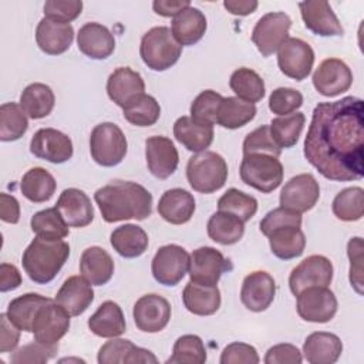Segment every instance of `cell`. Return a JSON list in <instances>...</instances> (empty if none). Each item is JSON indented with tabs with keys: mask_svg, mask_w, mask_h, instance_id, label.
<instances>
[{
	"mask_svg": "<svg viewBox=\"0 0 364 364\" xmlns=\"http://www.w3.org/2000/svg\"><path fill=\"white\" fill-rule=\"evenodd\" d=\"M58 351V344H43L40 341H33L30 344H26L20 348H17L11 357V364H43L51 360Z\"/></svg>",
	"mask_w": 364,
	"mask_h": 364,
	"instance_id": "816d5d0a",
	"label": "cell"
},
{
	"mask_svg": "<svg viewBox=\"0 0 364 364\" xmlns=\"http://www.w3.org/2000/svg\"><path fill=\"white\" fill-rule=\"evenodd\" d=\"M230 269V262L218 249L202 246L192 252L188 273L195 283L216 286L222 274Z\"/></svg>",
	"mask_w": 364,
	"mask_h": 364,
	"instance_id": "4fadbf2b",
	"label": "cell"
},
{
	"mask_svg": "<svg viewBox=\"0 0 364 364\" xmlns=\"http://www.w3.org/2000/svg\"><path fill=\"white\" fill-rule=\"evenodd\" d=\"M122 115L131 125L151 127L159 119L161 107L152 95L144 92L122 108Z\"/></svg>",
	"mask_w": 364,
	"mask_h": 364,
	"instance_id": "ee69618b",
	"label": "cell"
},
{
	"mask_svg": "<svg viewBox=\"0 0 364 364\" xmlns=\"http://www.w3.org/2000/svg\"><path fill=\"white\" fill-rule=\"evenodd\" d=\"M70 256V245L63 239L36 236L26 247L21 264L30 280L37 284L50 283Z\"/></svg>",
	"mask_w": 364,
	"mask_h": 364,
	"instance_id": "3957f363",
	"label": "cell"
},
{
	"mask_svg": "<svg viewBox=\"0 0 364 364\" xmlns=\"http://www.w3.org/2000/svg\"><path fill=\"white\" fill-rule=\"evenodd\" d=\"M109 242L119 256L134 259L145 253L149 239L146 232L141 226L134 223H125L112 230Z\"/></svg>",
	"mask_w": 364,
	"mask_h": 364,
	"instance_id": "e575fe53",
	"label": "cell"
},
{
	"mask_svg": "<svg viewBox=\"0 0 364 364\" xmlns=\"http://www.w3.org/2000/svg\"><path fill=\"white\" fill-rule=\"evenodd\" d=\"M296 297L297 314L304 321L328 323L336 316L338 309V301L328 287H307Z\"/></svg>",
	"mask_w": 364,
	"mask_h": 364,
	"instance_id": "30bf717a",
	"label": "cell"
},
{
	"mask_svg": "<svg viewBox=\"0 0 364 364\" xmlns=\"http://www.w3.org/2000/svg\"><path fill=\"white\" fill-rule=\"evenodd\" d=\"M311 80L318 94L331 98L350 90L353 73L343 60L326 58L318 64Z\"/></svg>",
	"mask_w": 364,
	"mask_h": 364,
	"instance_id": "2e32d148",
	"label": "cell"
},
{
	"mask_svg": "<svg viewBox=\"0 0 364 364\" xmlns=\"http://www.w3.org/2000/svg\"><path fill=\"white\" fill-rule=\"evenodd\" d=\"M334 216L343 222L360 220L364 215V191L360 186H351L340 191L331 203Z\"/></svg>",
	"mask_w": 364,
	"mask_h": 364,
	"instance_id": "7bdbcfd3",
	"label": "cell"
},
{
	"mask_svg": "<svg viewBox=\"0 0 364 364\" xmlns=\"http://www.w3.org/2000/svg\"><path fill=\"white\" fill-rule=\"evenodd\" d=\"M229 87L237 98L252 104L259 102L266 94L263 78L256 71L246 67L237 68L232 73Z\"/></svg>",
	"mask_w": 364,
	"mask_h": 364,
	"instance_id": "60d3db41",
	"label": "cell"
},
{
	"mask_svg": "<svg viewBox=\"0 0 364 364\" xmlns=\"http://www.w3.org/2000/svg\"><path fill=\"white\" fill-rule=\"evenodd\" d=\"M263 361L266 364H300L303 361V355L296 346L282 343L270 347L266 351Z\"/></svg>",
	"mask_w": 364,
	"mask_h": 364,
	"instance_id": "91938a15",
	"label": "cell"
},
{
	"mask_svg": "<svg viewBox=\"0 0 364 364\" xmlns=\"http://www.w3.org/2000/svg\"><path fill=\"white\" fill-rule=\"evenodd\" d=\"M21 284V274L14 264L1 263L0 264V290L10 291Z\"/></svg>",
	"mask_w": 364,
	"mask_h": 364,
	"instance_id": "be15d7a7",
	"label": "cell"
},
{
	"mask_svg": "<svg viewBox=\"0 0 364 364\" xmlns=\"http://www.w3.org/2000/svg\"><path fill=\"white\" fill-rule=\"evenodd\" d=\"M94 199L107 223L128 219L144 220L152 213L151 192L131 181H112L97 189Z\"/></svg>",
	"mask_w": 364,
	"mask_h": 364,
	"instance_id": "7a4b0ae2",
	"label": "cell"
},
{
	"mask_svg": "<svg viewBox=\"0 0 364 364\" xmlns=\"http://www.w3.org/2000/svg\"><path fill=\"white\" fill-rule=\"evenodd\" d=\"M206 361V348L202 338L196 334L181 336L172 348L168 364H203Z\"/></svg>",
	"mask_w": 364,
	"mask_h": 364,
	"instance_id": "c3c4849f",
	"label": "cell"
},
{
	"mask_svg": "<svg viewBox=\"0 0 364 364\" xmlns=\"http://www.w3.org/2000/svg\"><path fill=\"white\" fill-rule=\"evenodd\" d=\"M206 27L205 14L199 9L189 6L173 17L171 31L181 46H193L205 36Z\"/></svg>",
	"mask_w": 364,
	"mask_h": 364,
	"instance_id": "1f68e13d",
	"label": "cell"
},
{
	"mask_svg": "<svg viewBox=\"0 0 364 364\" xmlns=\"http://www.w3.org/2000/svg\"><path fill=\"white\" fill-rule=\"evenodd\" d=\"M303 105V95L300 91L289 87L276 88L269 97V109L282 117L296 112Z\"/></svg>",
	"mask_w": 364,
	"mask_h": 364,
	"instance_id": "f5cc1de1",
	"label": "cell"
},
{
	"mask_svg": "<svg viewBox=\"0 0 364 364\" xmlns=\"http://www.w3.org/2000/svg\"><path fill=\"white\" fill-rule=\"evenodd\" d=\"M74 40V28L70 23H63L43 17L36 28V41L38 48L48 55L65 53Z\"/></svg>",
	"mask_w": 364,
	"mask_h": 364,
	"instance_id": "603a6c76",
	"label": "cell"
},
{
	"mask_svg": "<svg viewBox=\"0 0 364 364\" xmlns=\"http://www.w3.org/2000/svg\"><path fill=\"white\" fill-rule=\"evenodd\" d=\"M347 256L350 260V283L358 294H363V239L360 236L348 240Z\"/></svg>",
	"mask_w": 364,
	"mask_h": 364,
	"instance_id": "9f6ffc18",
	"label": "cell"
},
{
	"mask_svg": "<svg viewBox=\"0 0 364 364\" xmlns=\"http://www.w3.org/2000/svg\"><path fill=\"white\" fill-rule=\"evenodd\" d=\"M30 226L37 236L46 239H64L70 233L67 223L64 222L55 206L34 213L31 216Z\"/></svg>",
	"mask_w": 364,
	"mask_h": 364,
	"instance_id": "7dc6e473",
	"label": "cell"
},
{
	"mask_svg": "<svg viewBox=\"0 0 364 364\" xmlns=\"http://www.w3.org/2000/svg\"><path fill=\"white\" fill-rule=\"evenodd\" d=\"M82 10L81 0H48L44 3V17L70 23L75 20Z\"/></svg>",
	"mask_w": 364,
	"mask_h": 364,
	"instance_id": "11a10c76",
	"label": "cell"
},
{
	"mask_svg": "<svg viewBox=\"0 0 364 364\" xmlns=\"http://www.w3.org/2000/svg\"><path fill=\"white\" fill-rule=\"evenodd\" d=\"M242 149H243V155L267 154L279 158L282 154V149L277 146V144L270 135L269 125H262L255 131L249 132L243 141Z\"/></svg>",
	"mask_w": 364,
	"mask_h": 364,
	"instance_id": "f907efd6",
	"label": "cell"
},
{
	"mask_svg": "<svg viewBox=\"0 0 364 364\" xmlns=\"http://www.w3.org/2000/svg\"><path fill=\"white\" fill-rule=\"evenodd\" d=\"M78 50L92 60H105L115 50L112 33L100 23H85L77 34Z\"/></svg>",
	"mask_w": 364,
	"mask_h": 364,
	"instance_id": "cb8c5ba5",
	"label": "cell"
},
{
	"mask_svg": "<svg viewBox=\"0 0 364 364\" xmlns=\"http://www.w3.org/2000/svg\"><path fill=\"white\" fill-rule=\"evenodd\" d=\"M189 6V0H155L152 3L154 11L162 17H175Z\"/></svg>",
	"mask_w": 364,
	"mask_h": 364,
	"instance_id": "e7e4bbea",
	"label": "cell"
},
{
	"mask_svg": "<svg viewBox=\"0 0 364 364\" xmlns=\"http://www.w3.org/2000/svg\"><path fill=\"white\" fill-rule=\"evenodd\" d=\"M213 127L202 125L191 117H179L173 124V136L191 152H203L213 142Z\"/></svg>",
	"mask_w": 364,
	"mask_h": 364,
	"instance_id": "d6a6232c",
	"label": "cell"
},
{
	"mask_svg": "<svg viewBox=\"0 0 364 364\" xmlns=\"http://www.w3.org/2000/svg\"><path fill=\"white\" fill-rule=\"evenodd\" d=\"M55 104L53 90L43 82L27 85L20 95V107L31 119H41L51 114Z\"/></svg>",
	"mask_w": 364,
	"mask_h": 364,
	"instance_id": "8d00e7d4",
	"label": "cell"
},
{
	"mask_svg": "<svg viewBox=\"0 0 364 364\" xmlns=\"http://www.w3.org/2000/svg\"><path fill=\"white\" fill-rule=\"evenodd\" d=\"M222 95L213 90L202 91L191 105V118L202 125H215Z\"/></svg>",
	"mask_w": 364,
	"mask_h": 364,
	"instance_id": "681fc988",
	"label": "cell"
},
{
	"mask_svg": "<svg viewBox=\"0 0 364 364\" xmlns=\"http://www.w3.org/2000/svg\"><path fill=\"white\" fill-rule=\"evenodd\" d=\"M195 209L196 203L193 195L182 188L165 191L158 202L159 216L172 225H183L189 222Z\"/></svg>",
	"mask_w": 364,
	"mask_h": 364,
	"instance_id": "4316f807",
	"label": "cell"
},
{
	"mask_svg": "<svg viewBox=\"0 0 364 364\" xmlns=\"http://www.w3.org/2000/svg\"><path fill=\"white\" fill-rule=\"evenodd\" d=\"M28 128L26 112L20 104L4 102L0 107V139L11 142L20 139Z\"/></svg>",
	"mask_w": 364,
	"mask_h": 364,
	"instance_id": "f6af8a7d",
	"label": "cell"
},
{
	"mask_svg": "<svg viewBox=\"0 0 364 364\" xmlns=\"http://www.w3.org/2000/svg\"><path fill=\"white\" fill-rule=\"evenodd\" d=\"M320 198V186L311 173H300L289 179L280 192V206L304 213L313 209Z\"/></svg>",
	"mask_w": 364,
	"mask_h": 364,
	"instance_id": "5bb4252c",
	"label": "cell"
},
{
	"mask_svg": "<svg viewBox=\"0 0 364 364\" xmlns=\"http://www.w3.org/2000/svg\"><path fill=\"white\" fill-rule=\"evenodd\" d=\"M128 142L122 129L114 122H101L90 135V152L92 159L105 168L122 162L127 155Z\"/></svg>",
	"mask_w": 364,
	"mask_h": 364,
	"instance_id": "52a82bcc",
	"label": "cell"
},
{
	"mask_svg": "<svg viewBox=\"0 0 364 364\" xmlns=\"http://www.w3.org/2000/svg\"><path fill=\"white\" fill-rule=\"evenodd\" d=\"M88 328L95 336L104 338L122 336L127 330V324L121 307L112 300L104 301L88 318Z\"/></svg>",
	"mask_w": 364,
	"mask_h": 364,
	"instance_id": "4dcf8cb0",
	"label": "cell"
},
{
	"mask_svg": "<svg viewBox=\"0 0 364 364\" xmlns=\"http://www.w3.org/2000/svg\"><path fill=\"white\" fill-rule=\"evenodd\" d=\"M186 178L193 191L213 193L226 183L228 164L222 155L213 151L198 152L188 161Z\"/></svg>",
	"mask_w": 364,
	"mask_h": 364,
	"instance_id": "5b68a950",
	"label": "cell"
},
{
	"mask_svg": "<svg viewBox=\"0 0 364 364\" xmlns=\"http://www.w3.org/2000/svg\"><path fill=\"white\" fill-rule=\"evenodd\" d=\"M55 209L68 228H85L94 219V208L87 193L77 188L64 189L55 203Z\"/></svg>",
	"mask_w": 364,
	"mask_h": 364,
	"instance_id": "7402d4cb",
	"label": "cell"
},
{
	"mask_svg": "<svg viewBox=\"0 0 364 364\" xmlns=\"http://www.w3.org/2000/svg\"><path fill=\"white\" fill-rule=\"evenodd\" d=\"M57 188L54 176L44 168L34 166L28 169L20 182V191L26 199L34 203H43L51 199Z\"/></svg>",
	"mask_w": 364,
	"mask_h": 364,
	"instance_id": "74e56055",
	"label": "cell"
},
{
	"mask_svg": "<svg viewBox=\"0 0 364 364\" xmlns=\"http://www.w3.org/2000/svg\"><path fill=\"white\" fill-rule=\"evenodd\" d=\"M276 294L274 279L264 270L249 273L242 283L240 301L243 306L255 313L264 311L270 307Z\"/></svg>",
	"mask_w": 364,
	"mask_h": 364,
	"instance_id": "ffe728a7",
	"label": "cell"
},
{
	"mask_svg": "<svg viewBox=\"0 0 364 364\" xmlns=\"http://www.w3.org/2000/svg\"><path fill=\"white\" fill-rule=\"evenodd\" d=\"M208 236L219 245H235L245 233V222H242L235 215L226 212H215L206 225Z\"/></svg>",
	"mask_w": 364,
	"mask_h": 364,
	"instance_id": "f35d334b",
	"label": "cell"
},
{
	"mask_svg": "<svg viewBox=\"0 0 364 364\" xmlns=\"http://www.w3.org/2000/svg\"><path fill=\"white\" fill-rule=\"evenodd\" d=\"M0 218L6 223H17L20 220V205L18 200L9 195L0 193Z\"/></svg>",
	"mask_w": 364,
	"mask_h": 364,
	"instance_id": "6125c7cd",
	"label": "cell"
},
{
	"mask_svg": "<svg viewBox=\"0 0 364 364\" xmlns=\"http://www.w3.org/2000/svg\"><path fill=\"white\" fill-rule=\"evenodd\" d=\"M182 300L189 313L195 316H212L220 307V291L218 286L200 284L189 280L183 289Z\"/></svg>",
	"mask_w": 364,
	"mask_h": 364,
	"instance_id": "f546056e",
	"label": "cell"
},
{
	"mask_svg": "<svg viewBox=\"0 0 364 364\" xmlns=\"http://www.w3.org/2000/svg\"><path fill=\"white\" fill-rule=\"evenodd\" d=\"M333 280V263L323 255H311L301 260L289 276L290 291L297 296L313 286L328 287Z\"/></svg>",
	"mask_w": 364,
	"mask_h": 364,
	"instance_id": "7c38bea8",
	"label": "cell"
},
{
	"mask_svg": "<svg viewBox=\"0 0 364 364\" xmlns=\"http://www.w3.org/2000/svg\"><path fill=\"white\" fill-rule=\"evenodd\" d=\"M289 225L301 228V215L279 206L266 213V216L260 220L259 228H260V232L264 236H267L272 230L282 228V226H289Z\"/></svg>",
	"mask_w": 364,
	"mask_h": 364,
	"instance_id": "6f0895ef",
	"label": "cell"
},
{
	"mask_svg": "<svg viewBox=\"0 0 364 364\" xmlns=\"http://www.w3.org/2000/svg\"><path fill=\"white\" fill-rule=\"evenodd\" d=\"M138 363H144V364L145 363H148V364L152 363V364H155V363H158V358L149 350L135 346L131 350V353H129V355L127 358V364H138Z\"/></svg>",
	"mask_w": 364,
	"mask_h": 364,
	"instance_id": "003e7915",
	"label": "cell"
},
{
	"mask_svg": "<svg viewBox=\"0 0 364 364\" xmlns=\"http://www.w3.org/2000/svg\"><path fill=\"white\" fill-rule=\"evenodd\" d=\"M20 341V328L10 321L6 313L0 314V353L13 351Z\"/></svg>",
	"mask_w": 364,
	"mask_h": 364,
	"instance_id": "94428289",
	"label": "cell"
},
{
	"mask_svg": "<svg viewBox=\"0 0 364 364\" xmlns=\"http://www.w3.org/2000/svg\"><path fill=\"white\" fill-rule=\"evenodd\" d=\"M341 353V340L328 331H314L306 337L303 344V355L310 364H333Z\"/></svg>",
	"mask_w": 364,
	"mask_h": 364,
	"instance_id": "83f0119b",
	"label": "cell"
},
{
	"mask_svg": "<svg viewBox=\"0 0 364 364\" xmlns=\"http://www.w3.org/2000/svg\"><path fill=\"white\" fill-rule=\"evenodd\" d=\"M30 152L38 159L63 164L73 156V142L68 135L58 129L41 128L30 141Z\"/></svg>",
	"mask_w": 364,
	"mask_h": 364,
	"instance_id": "ac0fdd59",
	"label": "cell"
},
{
	"mask_svg": "<svg viewBox=\"0 0 364 364\" xmlns=\"http://www.w3.org/2000/svg\"><path fill=\"white\" fill-rule=\"evenodd\" d=\"M259 3L256 0H225L223 7L233 16H249L255 13Z\"/></svg>",
	"mask_w": 364,
	"mask_h": 364,
	"instance_id": "03108f58",
	"label": "cell"
},
{
	"mask_svg": "<svg viewBox=\"0 0 364 364\" xmlns=\"http://www.w3.org/2000/svg\"><path fill=\"white\" fill-rule=\"evenodd\" d=\"M277 64L286 77L296 81H303L311 73L314 64V51L304 40L289 37L277 48Z\"/></svg>",
	"mask_w": 364,
	"mask_h": 364,
	"instance_id": "8fae6325",
	"label": "cell"
},
{
	"mask_svg": "<svg viewBox=\"0 0 364 364\" xmlns=\"http://www.w3.org/2000/svg\"><path fill=\"white\" fill-rule=\"evenodd\" d=\"M256 115V105L237 97H223L216 124L226 129H237L249 124Z\"/></svg>",
	"mask_w": 364,
	"mask_h": 364,
	"instance_id": "ab89813d",
	"label": "cell"
},
{
	"mask_svg": "<svg viewBox=\"0 0 364 364\" xmlns=\"http://www.w3.org/2000/svg\"><path fill=\"white\" fill-rule=\"evenodd\" d=\"M191 255L179 245L161 246L151 263L154 279L164 286H176L188 273Z\"/></svg>",
	"mask_w": 364,
	"mask_h": 364,
	"instance_id": "9c48e42d",
	"label": "cell"
},
{
	"mask_svg": "<svg viewBox=\"0 0 364 364\" xmlns=\"http://www.w3.org/2000/svg\"><path fill=\"white\" fill-rule=\"evenodd\" d=\"M219 361L220 364H257L260 358L253 346L235 341L223 348Z\"/></svg>",
	"mask_w": 364,
	"mask_h": 364,
	"instance_id": "680465c9",
	"label": "cell"
},
{
	"mask_svg": "<svg viewBox=\"0 0 364 364\" xmlns=\"http://www.w3.org/2000/svg\"><path fill=\"white\" fill-rule=\"evenodd\" d=\"M51 299L37 294V293H26L16 299H13L7 306V317L13 321L20 330L31 333L33 323L38 313V310L50 303Z\"/></svg>",
	"mask_w": 364,
	"mask_h": 364,
	"instance_id": "d590c367",
	"label": "cell"
},
{
	"mask_svg": "<svg viewBox=\"0 0 364 364\" xmlns=\"http://www.w3.org/2000/svg\"><path fill=\"white\" fill-rule=\"evenodd\" d=\"M70 314L54 300L44 304L33 323L34 340L43 344H58L70 328Z\"/></svg>",
	"mask_w": 364,
	"mask_h": 364,
	"instance_id": "e0dca14e",
	"label": "cell"
},
{
	"mask_svg": "<svg viewBox=\"0 0 364 364\" xmlns=\"http://www.w3.org/2000/svg\"><path fill=\"white\" fill-rule=\"evenodd\" d=\"M145 82L139 73L129 67H118L107 80V94L112 102L124 108L135 97L144 94Z\"/></svg>",
	"mask_w": 364,
	"mask_h": 364,
	"instance_id": "484cf974",
	"label": "cell"
},
{
	"mask_svg": "<svg viewBox=\"0 0 364 364\" xmlns=\"http://www.w3.org/2000/svg\"><path fill=\"white\" fill-rule=\"evenodd\" d=\"M145 159L148 171L155 178L166 179L176 171L179 154L169 138L155 135L145 141Z\"/></svg>",
	"mask_w": 364,
	"mask_h": 364,
	"instance_id": "44dd1931",
	"label": "cell"
},
{
	"mask_svg": "<svg viewBox=\"0 0 364 364\" xmlns=\"http://www.w3.org/2000/svg\"><path fill=\"white\" fill-rule=\"evenodd\" d=\"M266 237L269 239L272 253L282 260L301 256L306 247V236L300 226H282L272 230Z\"/></svg>",
	"mask_w": 364,
	"mask_h": 364,
	"instance_id": "836d02e7",
	"label": "cell"
},
{
	"mask_svg": "<svg viewBox=\"0 0 364 364\" xmlns=\"http://www.w3.org/2000/svg\"><path fill=\"white\" fill-rule=\"evenodd\" d=\"M132 316L138 330L144 333H159L171 320V304L161 294H144L135 301Z\"/></svg>",
	"mask_w": 364,
	"mask_h": 364,
	"instance_id": "9a60e30c",
	"label": "cell"
},
{
	"mask_svg": "<svg viewBox=\"0 0 364 364\" xmlns=\"http://www.w3.org/2000/svg\"><path fill=\"white\" fill-rule=\"evenodd\" d=\"M218 210L235 215L242 222H247L257 212V200L252 195L230 188L219 198Z\"/></svg>",
	"mask_w": 364,
	"mask_h": 364,
	"instance_id": "bcb514c9",
	"label": "cell"
},
{
	"mask_svg": "<svg viewBox=\"0 0 364 364\" xmlns=\"http://www.w3.org/2000/svg\"><path fill=\"white\" fill-rule=\"evenodd\" d=\"M306 117L303 112H293L289 115L276 117L272 119L269 128L270 135L280 149L291 148L297 144L299 136L304 128Z\"/></svg>",
	"mask_w": 364,
	"mask_h": 364,
	"instance_id": "b9f144b4",
	"label": "cell"
},
{
	"mask_svg": "<svg viewBox=\"0 0 364 364\" xmlns=\"http://www.w3.org/2000/svg\"><path fill=\"white\" fill-rule=\"evenodd\" d=\"M80 273L92 286L107 284L114 274V260L100 246L87 247L80 259Z\"/></svg>",
	"mask_w": 364,
	"mask_h": 364,
	"instance_id": "f1b7e54d",
	"label": "cell"
},
{
	"mask_svg": "<svg viewBox=\"0 0 364 364\" xmlns=\"http://www.w3.org/2000/svg\"><path fill=\"white\" fill-rule=\"evenodd\" d=\"M135 344L125 338H111L98 350V364H127V358Z\"/></svg>",
	"mask_w": 364,
	"mask_h": 364,
	"instance_id": "db71d44e",
	"label": "cell"
},
{
	"mask_svg": "<svg viewBox=\"0 0 364 364\" xmlns=\"http://www.w3.org/2000/svg\"><path fill=\"white\" fill-rule=\"evenodd\" d=\"M54 301L71 317L82 314L94 301L92 284L82 276L68 277L57 291Z\"/></svg>",
	"mask_w": 364,
	"mask_h": 364,
	"instance_id": "d4e9b609",
	"label": "cell"
},
{
	"mask_svg": "<svg viewBox=\"0 0 364 364\" xmlns=\"http://www.w3.org/2000/svg\"><path fill=\"white\" fill-rule=\"evenodd\" d=\"M291 18L283 11L263 14L253 27L252 41L263 57H269L289 38Z\"/></svg>",
	"mask_w": 364,
	"mask_h": 364,
	"instance_id": "ba28073f",
	"label": "cell"
},
{
	"mask_svg": "<svg viewBox=\"0 0 364 364\" xmlns=\"http://www.w3.org/2000/svg\"><path fill=\"white\" fill-rule=\"evenodd\" d=\"M299 9L306 28L311 33L321 37H337L344 34V28L328 1L306 0L299 3Z\"/></svg>",
	"mask_w": 364,
	"mask_h": 364,
	"instance_id": "d6986e66",
	"label": "cell"
},
{
	"mask_svg": "<svg viewBox=\"0 0 364 364\" xmlns=\"http://www.w3.org/2000/svg\"><path fill=\"white\" fill-rule=\"evenodd\" d=\"M182 54V46L175 40L169 27L149 28L141 38L139 55L154 71H165L175 65Z\"/></svg>",
	"mask_w": 364,
	"mask_h": 364,
	"instance_id": "277c9868",
	"label": "cell"
},
{
	"mask_svg": "<svg viewBox=\"0 0 364 364\" xmlns=\"http://www.w3.org/2000/svg\"><path fill=\"white\" fill-rule=\"evenodd\" d=\"M304 158L326 179L357 181L364 176V102L344 97L318 102L304 138Z\"/></svg>",
	"mask_w": 364,
	"mask_h": 364,
	"instance_id": "6da1fadb",
	"label": "cell"
},
{
	"mask_svg": "<svg viewBox=\"0 0 364 364\" xmlns=\"http://www.w3.org/2000/svg\"><path fill=\"white\" fill-rule=\"evenodd\" d=\"M239 175L243 183L262 192L270 193L283 182V165L279 158L267 154L243 155Z\"/></svg>",
	"mask_w": 364,
	"mask_h": 364,
	"instance_id": "8992f818",
	"label": "cell"
}]
</instances>
